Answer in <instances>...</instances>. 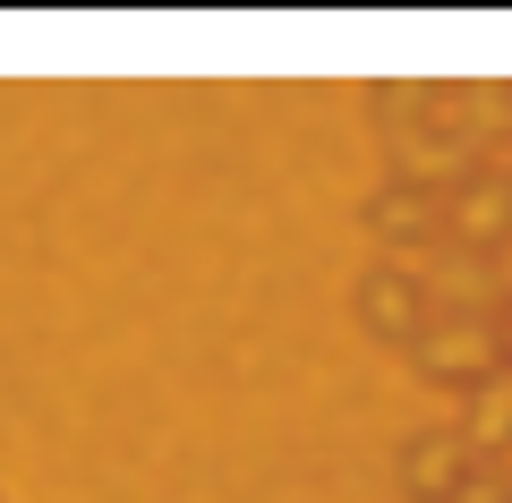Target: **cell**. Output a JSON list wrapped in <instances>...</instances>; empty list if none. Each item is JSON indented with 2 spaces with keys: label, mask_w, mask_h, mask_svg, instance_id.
I'll return each instance as SVG.
<instances>
[{
  "label": "cell",
  "mask_w": 512,
  "mask_h": 503,
  "mask_svg": "<svg viewBox=\"0 0 512 503\" xmlns=\"http://www.w3.org/2000/svg\"><path fill=\"white\" fill-rule=\"evenodd\" d=\"M367 316H376L384 333H419V316H427V290L410 282V273H376V282H367Z\"/></svg>",
  "instance_id": "cell-5"
},
{
  "label": "cell",
  "mask_w": 512,
  "mask_h": 503,
  "mask_svg": "<svg viewBox=\"0 0 512 503\" xmlns=\"http://www.w3.org/2000/svg\"><path fill=\"white\" fill-rule=\"evenodd\" d=\"M495 350H504V376H512V316L495 324Z\"/></svg>",
  "instance_id": "cell-6"
},
{
  "label": "cell",
  "mask_w": 512,
  "mask_h": 503,
  "mask_svg": "<svg viewBox=\"0 0 512 503\" xmlns=\"http://www.w3.org/2000/svg\"><path fill=\"white\" fill-rule=\"evenodd\" d=\"M419 359L436 367V376L487 384L495 367H504V350H495V324L487 316H470V307H436V324H419Z\"/></svg>",
  "instance_id": "cell-1"
},
{
  "label": "cell",
  "mask_w": 512,
  "mask_h": 503,
  "mask_svg": "<svg viewBox=\"0 0 512 503\" xmlns=\"http://www.w3.org/2000/svg\"><path fill=\"white\" fill-rule=\"evenodd\" d=\"M444 222H453V239L487 248V239H504V231H512V188H504V180H478V188H461Z\"/></svg>",
  "instance_id": "cell-4"
},
{
  "label": "cell",
  "mask_w": 512,
  "mask_h": 503,
  "mask_svg": "<svg viewBox=\"0 0 512 503\" xmlns=\"http://www.w3.org/2000/svg\"><path fill=\"white\" fill-rule=\"evenodd\" d=\"M478 469V452L461 444V427L453 435H427V444H410V486H419V495H436V503H453V486L470 478Z\"/></svg>",
  "instance_id": "cell-3"
},
{
  "label": "cell",
  "mask_w": 512,
  "mask_h": 503,
  "mask_svg": "<svg viewBox=\"0 0 512 503\" xmlns=\"http://www.w3.org/2000/svg\"><path fill=\"white\" fill-rule=\"evenodd\" d=\"M461 444L478 452V461H504L512 452V376L495 367L487 384H470V427H461Z\"/></svg>",
  "instance_id": "cell-2"
}]
</instances>
